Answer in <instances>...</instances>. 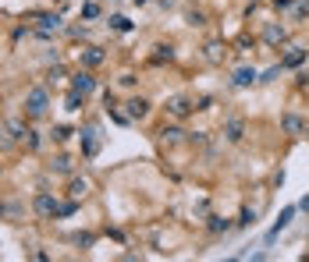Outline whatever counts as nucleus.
I'll list each match as a JSON object with an SVG mask.
<instances>
[{
	"label": "nucleus",
	"instance_id": "nucleus-1",
	"mask_svg": "<svg viewBox=\"0 0 309 262\" xmlns=\"http://www.w3.org/2000/svg\"><path fill=\"white\" fill-rule=\"evenodd\" d=\"M47 89H32V92H28V114H32V117H43V114H47Z\"/></svg>",
	"mask_w": 309,
	"mask_h": 262
},
{
	"label": "nucleus",
	"instance_id": "nucleus-2",
	"mask_svg": "<svg viewBox=\"0 0 309 262\" xmlns=\"http://www.w3.org/2000/svg\"><path fill=\"white\" fill-rule=\"evenodd\" d=\"M36 213H39V216L57 213V198H53V195H36Z\"/></svg>",
	"mask_w": 309,
	"mask_h": 262
},
{
	"label": "nucleus",
	"instance_id": "nucleus-3",
	"mask_svg": "<svg viewBox=\"0 0 309 262\" xmlns=\"http://www.w3.org/2000/svg\"><path fill=\"white\" fill-rule=\"evenodd\" d=\"M71 85H75V89L82 92V96H85V92H93V89H96V82H93V74H85V71H78L75 78H71Z\"/></svg>",
	"mask_w": 309,
	"mask_h": 262
},
{
	"label": "nucleus",
	"instance_id": "nucleus-4",
	"mask_svg": "<svg viewBox=\"0 0 309 262\" xmlns=\"http://www.w3.org/2000/svg\"><path fill=\"white\" fill-rule=\"evenodd\" d=\"M167 110L174 114V117H188V110H192V103H188L185 96H178V99H171V106Z\"/></svg>",
	"mask_w": 309,
	"mask_h": 262
},
{
	"label": "nucleus",
	"instance_id": "nucleus-5",
	"mask_svg": "<svg viewBox=\"0 0 309 262\" xmlns=\"http://www.w3.org/2000/svg\"><path fill=\"white\" fill-rule=\"evenodd\" d=\"M242 135H245V120H238V117L228 120V138L231 142H242Z\"/></svg>",
	"mask_w": 309,
	"mask_h": 262
},
{
	"label": "nucleus",
	"instance_id": "nucleus-6",
	"mask_svg": "<svg viewBox=\"0 0 309 262\" xmlns=\"http://www.w3.org/2000/svg\"><path fill=\"white\" fill-rule=\"evenodd\" d=\"M253 82H256V71L253 68H242L238 74H234V85H238V89H249Z\"/></svg>",
	"mask_w": 309,
	"mask_h": 262
},
{
	"label": "nucleus",
	"instance_id": "nucleus-7",
	"mask_svg": "<svg viewBox=\"0 0 309 262\" xmlns=\"http://www.w3.org/2000/svg\"><path fill=\"white\" fill-rule=\"evenodd\" d=\"M150 114V103L146 99H128V117H146Z\"/></svg>",
	"mask_w": 309,
	"mask_h": 262
},
{
	"label": "nucleus",
	"instance_id": "nucleus-8",
	"mask_svg": "<svg viewBox=\"0 0 309 262\" xmlns=\"http://www.w3.org/2000/svg\"><path fill=\"white\" fill-rule=\"evenodd\" d=\"M82 138H85V156H96V149H100V142H96V128H85Z\"/></svg>",
	"mask_w": 309,
	"mask_h": 262
},
{
	"label": "nucleus",
	"instance_id": "nucleus-9",
	"mask_svg": "<svg viewBox=\"0 0 309 262\" xmlns=\"http://www.w3.org/2000/svg\"><path fill=\"white\" fill-rule=\"evenodd\" d=\"M82 60H85L89 68H96V64H103V50H96V46H89V50L82 53Z\"/></svg>",
	"mask_w": 309,
	"mask_h": 262
},
{
	"label": "nucleus",
	"instance_id": "nucleus-10",
	"mask_svg": "<svg viewBox=\"0 0 309 262\" xmlns=\"http://www.w3.org/2000/svg\"><path fill=\"white\" fill-rule=\"evenodd\" d=\"M302 128H306V124H302V117H295V114H288V117H284V131H288V135H299Z\"/></svg>",
	"mask_w": 309,
	"mask_h": 262
},
{
	"label": "nucleus",
	"instance_id": "nucleus-11",
	"mask_svg": "<svg viewBox=\"0 0 309 262\" xmlns=\"http://www.w3.org/2000/svg\"><path fill=\"white\" fill-rule=\"evenodd\" d=\"M288 220H291V209H284V213H281V220L274 223V230H270V241H274V238H277V234H281V230L288 227Z\"/></svg>",
	"mask_w": 309,
	"mask_h": 262
},
{
	"label": "nucleus",
	"instance_id": "nucleus-12",
	"mask_svg": "<svg viewBox=\"0 0 309 262\" xmlns=\"http://www.w3.org/2000/svg\"><path fill=\"white\" fill-rule=\"evenodd\" d=\"M302 60H306V50H299V46H295V50L284 57V64H288V68H295V64H302Z\"/></svg>",
	"mask_w": 309,
	"mask_h": 262
},
{
	"label": "nucleus",
	"instance_id": "nucleus-13",
	"mask_svg": "<svg viewBox=\"0 0 309 262\" xmlns=\"http://www.w3.org/2000/svg\"><path fill=\"white\" fill-rule=\"evenodd\" d=\"M53 170H57V174H71V160H68V156H57V160H53Z\"/></svg>",
	"mask_w": 309,
	"mask_h": 262
},
{
	"label": "nucleus",
	"instance_id": "nucleus-14",
	"mask_svg": "<svg viewBox=\"0 0 309 262\" xmlns=\"http://www.w3.org/2000/svg\"><path fill=\"white\" fill-rule=\"evenodd\" d=\"M231 223L228 220H220V216H210V230H213V234H220V230H228Z\"/></svg>",
	"mask_w": 309,
	"mask_h": 262
},
{
	"label": "nucleus",
	"instance_id": "nucleus-15",
	"mask_svg": "<svg viewBox=\"0 0 309 262\" xmlns=\"http://www.w3.org/2000/svg\"><path fill=\"white\" fill-rule=\"evenodd\" d=\"M39 22H43V28H57V25H61L57 14H39Z\"/></svg>",
	"mask_w": 309,
	"mask_h": 262
},
{
	"label": "nucleus",
	"instance_id": "nucleus-16",
	"mask_svg": "<svg viewBox=\"0 0 309 262\" xmlns=\"http://www.w3.org/2000/svg\"><path fill=\"white\" fill-rule=\"evenodd\" d=\"M281 39H284V32H281L277 25H270V28H267V43H281Z\"/></svg>",
	"mask_w": 309,
	"mask_h": 262
},
{
	"label": "nucleus",
	"instance_id": "nucleus-17",
	"mask_svg": "<svg viewBox=\"0 0 309 262\" xmlns=\"http://www.w3.org/2000/svg\"><path fill=\"white\" fill-rule=\"evenodd\" d=\"M7 131H11L14 138H25V135H28V128H22L18 120H11V124H7Z\"/></svg>",
	"mask_w": 309,
	"mask_h": 262
},
{
	"label": "nucleus",
	"instance_id": "nucleus-18",
	"mask_svg": "<svg viewBox=\"0 0 309 262\" xmlns=\"http://www.w3.org/2000/svg\"><path fill=\"white\" fill-rule=\"evenodd\" d=\"M78 103H82V92H78V89H71V96H68V110H78Z\"/></svg>",
	"mask_w": 309,
	"mask_h": 262
},
{
	"label": "nucleus",
	"instance_id": "nucleus-19",
	"mask_svg": "<svg viewBox=\"0 0 309 262\" xmlns=\"http://www.w3.org/2000/svg\"><path fill=\"white\" fill-rule=\"evenodd\" d=\"M71 195H75V198L85 195V181H71Z\"/></svg>",
	"mask_w": 309,
	"mask_h": 262
},
{
	"label": "nucleus",
	"instance_id": "nucleus-20",
	"mask_svg": "<svg viewBox=\"0 0 309 262\" xmlns=\"http://www.w3.org/2000/svg\"><path fill=\"white\" fill-rule=\"evenodd\" d=\"M78 206L75 202H64V206H57V213H61V216H71V213H75Z\"/></svg>",
	"mask_w": 309,
	"mask_h": 262
},
{
	"label": "nucleus",
	"instance_id": "nucleus-21",
	"mask_svg": "<svg viewBox=\"0 0 309 262\" xmlns=\"http://www.w3.org/2000/svg\"><path fill=\"white\" fill-rule=\"evenodd\" d=\"M110 25H114V28H117V32H128V28H131V25H128V22H125V18H110Z\"/></svg>",
	"mask_w": 309,
	"mask_h": 262
},
{
	"label": "nucleus",
	"instance_id": "nucleus-22",
	"mask_svg": "<svg viewBox=\"0 0 309 262\" xmlns=\"http://www.w3.org/2000/svg\"><path fill=\"white\" fill-rule=\"evenodd\" d=\"M82 14H85V18H96L100 7H96V4H85V7H82Z\"/></svg>",
	"mask_w": 309,
	"mask_h": 262
},
{
	"label": "nucleus",
	"instance_id": "nucleus-23",
	"mask_svg": "<svg viewBox=\"0 0 309 262\" xmlns=\"http://www.w3.org/2000/svg\"><path fill=\"white\" fill-rule=\"evenodd\" d=\"M242 227H249V223H256V213H242V220H238Z\"/></svg>",
	"mask_w": 309,
	"mask_h": 262
},
{
	"label": "nucleus",
	"instance_id": "nucleus-24",
	"mask_svg": "<svg viewBox=\"0 0 309 262\" xmlns=\"http://www.w3.org/2000/svg\"><path fill=\"white\" fill-rule=\"evenodd\" d=\"M68 135H71L68 128H53V138H57V142H64V138H68Z\"/></svg>",
	"mask_w": 309,
	"mask_h": 262
},
{
	"label": "nucleus",
	"instance_id": "nucleus-25",
	"mask_svg": "<svg viewBox=\"0 0 309 262\" xmlns=\"http://www.w3.org/2000/svg\"><path fill=\"white\" fill-rule=\"evenodd\" d=\"M302 209H309V195H306V198H302Z\"/></svg>",
	"mask_w": 309,
	"mask_h": 262
},
{
	"label": "nucleus",
	"instance_id": "nucleus-26",
	"mask_svg": "<svg viewBox=\"0 0 309 262\" xmlns=\"http://www.w3.org/2000/svg\"><path fill=\"white\" fill-rule=\"evenodd\" d=\"M135 4H150V0H135Z\"/></svg>",
	"mask_w": 309,
	"mask_h": 262
},
{
	"label": "nucleus",
	"instance_id": "nucleus-27",
	"mask_svg": "<svg viewBox=\"0 0 309 262\" xmlns=\"http://www.w3.org/2000/svg\"><path fill=\"white\" fill-rule=\"evenodd\" d=\"M0 216H4V206H0Z\"/></svg>",
	"mask_w": 309,
	"mask_h": 262
}]
</instances>
